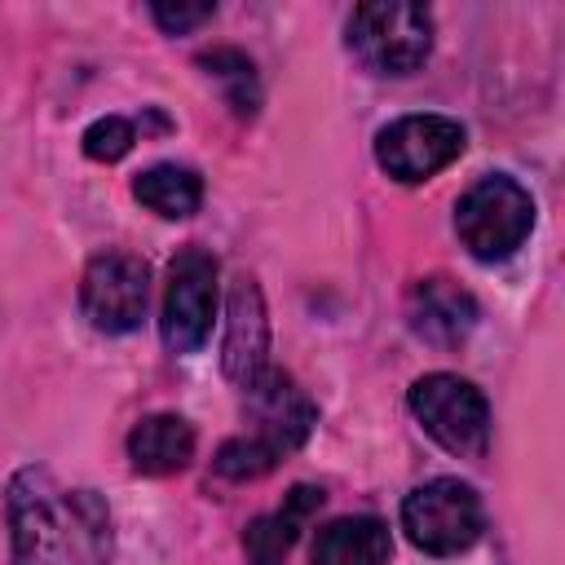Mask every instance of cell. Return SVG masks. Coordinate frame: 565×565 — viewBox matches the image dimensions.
<instances>
[{
	"label": "cell",
	"mask_w": 565,
	"mask_h": 565,
	"mask_svg": "<svg viewBox=\"0 0 565 565\" xmlns=\"http://www.w3.org/2000/svg\"><path fill=\"white\" fill-rule=\"evenodd\" d=\"M402 530L428 556H459L481 539V499L455 477L424 481L402 503Z\"/></svg>",
	"instance_id": "cell-6"
},
{
	"label": "cell",
	"mask_w": 565,
	"mask_h": 565,
	"mask_svg": "<svg viewBox=\"0 0 565 565\" xmlns=\"http://www.w3.org/2000/svg\"><path fill=\"white\" fill-rule=\"evenodd\" d=\"M13 565H106L110 512L97 490H71L49 468H18L4 490Z\"/></svg>",
	"instance_id": "cell-1"
},
{
	"label": "cell",
	"mask_w": 565,
	"mask_h": 565,
	"mask_svg": "<svg viewBox=\"0 0 565 565\" xmlns=\"http://www.w3.org/2000/svg\"><path fill=\"white\" fill-rule=\"evenodd\" d=\"M199 66L225 88V102L234 106V115H256L260 110V84H256V66L247 53L238 49H212L199 57Z\"/></svg>",
	"instance_id": "cell-16"
},
{
	"label": "cell",
	"mask_w": 565,
	"mask_h": 565,
	"mask_svg": "<svg viewBox=\"0 0 565 565\" xmlns=\"http://www.w3.org/2000/svg\"><path fill=\"white\" fill-rule=\"evenodd\" d=\"M243 419H247V433L230 437L221 450H216V472L230 477V481H256L265 477L282 455H291L309 428L318 424V411L313 402L305 397V388L287 375V371H274L265 366L247 388H243Z\"/></svg>",
	"instance_id": "cell-2"
},
{
	"label": "cell",
	"mask_w": 565,
	"mask_h": 565,
	"mask_svg": "<svg viewBox=\"0 0 565 565\" xmlns=\"http://www.w3.org/2000/svg\"><path fill=\"white\" fill-rule=\"evenodd\" d=\"M322 508V490L318 486H296L274 512L256 516L243 534V547H247V561L252 565H282L287 552L296 547L300 530L309 525V516Z\"/></svg>",
	"instance_id": "cell-12"
},
{
	"label": "cell",
	"mask_w": 565,
	"mask_h": 565,
	"mask_svg": "<svg viewBox=\"0 0 565 565\" xmlns=\"http://www.w3.org/2000/svg\"><path fill=\"white\" fill-rule=\"evenodd\" d=\"M132 194H137L150 212H159L163 221H181V216L199 212V203H203V181H199L190 168L159 163V168H150V172H141V177L132 181Z\"/></svg>",
	"instance_id": "cell-15"
},
{
	"label": "cell",
	"mask_w": 565,
	"mask_h": 565,
	"mask_svg": "<svg viewBox=\"0 0 565 565\" xmlns=\"http://www.w3.org/2000/svg\"><path fill=\"white\" fill-rule=\"evenodd\" d=\"M530 225H534V199L512 177H499V172L468 185L455 207V230L477 260L512 256L525 243Z\"/></svg>",
	"instance_id": "cell-4"
},
{
	"label": "cell",
	"mask_w": 565,
	"mask_h": 565,
	"mask_svg": "<svg viewBox=\"0 0 565 565\" xmlns=\"http://www.w3.org/2000/svg\"><path fill=\"white\" fill-rule=\"evenodd\" d=\"M128 459L146 477L181 472L194 459V428L181 415H146L128 433Z\"/></svg>",
	"instance_id": "cell-13"
},
{
	"label": "cell",
	"mask_w": 565,
	"mask_h": 565,
	"mask_svg": "<svg viewBox=\"0 0 565 565\" xmlns=\"http://www.w3.org/2000/svg\"><path fill=\"white\" fill-rule=\"evenodd\" d=\"M132 141H137V128H132L128 119H119V115H106V119L88 124V132H84V154L97 159V163H115V159H124V154L132 150Z\"/></svg>",
	"instance_id": "cell-17"
},
{
	"label": "cell",
	"mask_w": 565,
	"mask_h": 565,
	"mask_svg": "<svg viewBox=\"0 0 565 565\" xmlns=\"http://www.w3.org/2000/svg\"><path fill=\"white\" fill-rule=\"evenodd\" d=\"M150 13H154V22H159L168 35H185V31L203 26V22L216 13V4H207V0H199V4L177 0V4H150Z\"/></svg>",
	"instance_id": "cell-18"
},
{
	"label": "cell",
	"mask_w": 565,
	"mask_h": 565,
	"mask_svg": "<svg viewBox=\"0 0 565 565\" xmlns=\"http://www.w3.org/2000/svg\"><path fill=\"white\" fill-rule=\"evenodd\" d=\"M146 291H150V269H146L141 256H132V252H102L84 269L79 305H84V318L97 331L124 335V331L141 327Z\"/></svg>",
	"instance_id": "cell-8"
},
{
	"label": "cell",
	"mask_w": 565,
	"mask_h": 565,
	"mask_svg": "<svg viewBox=\"0 0 565 565\" xmlns=\"http://www.w3.org/2000/svg\"><path fill=\"white\" fill-rule=\"evenodd\" d=\"M411 411L424 424V433L459 455V459H481L490 446V406L481 397V388H472L459 375H424L411 384Z\"/></svg>",
	"instance_id": "cell-5"
},
{
	"label": "cell",
	"mask_w": 565,
	"mask_h": 565,
	"mask_svg": "<svg viewBox=\"0 0 565 565\" xmlns=\"http://www.w3.org/2000/svg\"><path fill=\"white\" fill-rule=\"evenodd\" d=\"M265 353H269L265 300H260V287L243 274V278H234V287H230V322H225V349H221L225 375L247 388V384L269 366Z\"/></svg>",
	"instance_id": "cell-11"
},
{
	"label": "cell",
	"mask_w": 565,
	"mask_h": 565,
	"mask_svg": "<svg viewBox=\"0 0 565 565\" xmlns=\"http://www.w3.org/2000/svg\"><path fill=\"white\" fill-rule=\"evenodd\" d=\"M216 313V260L203 247H185L168 265V287H163V344L172 353H194Z\"/></svg>",
	"instance_id": "cell-7"
},
{
	"label": "cell",
	"mask_w": 565,
	"mask_h": 565,
	"mask_svg": "<svg viewBox=\"0 0 565 565\" xmlns=\"http://www.w3.org/2000/svg\"><path fill=\"white\" fill-rule=\"evenodd\" d=\"M463 154V128L446 115H402L375 137V159L388 177L415 185Z\"/></svg>",
	"instance_id": "cell-9"
},
{
	"label": "cell",
	"mask_w": 565,
	"mask_h": 565,
	"mask_svg": "<svg viewBox=\"0 0 565 565\" xmlns=\"http://www.w3.org/2000/svg\"><path fill=\"white\" fill-rule=\"evenodd\" d=\"M406 322H411V331L419 340L450 349V344L468 340V331L477 327V300L459 282L433 274V278H419L411 287V296H406Z\"/></svg>",
	"instance_id": "cell-10"
},
{
	"label": "cell",
	"mask_w": 565,
	"mask_h": 565,
	"mask_svg": "<svg viewBox=\"0 0 565 565\" xmlns=\"http://www.w3.org/2000/svg\"><path fill=\"white\" fill-rule=\"evenodd\" d=\"M393 552L388 525L380 516H340L318 530L313 565H384Z\"/></svg>",
	"instance_id": "cell-14"
},
{
	"label": "cell",
	"mask_w": 565,
	"mask_h": 565,
	"mask_svg": "<svg viewBox=\"0 0 565 565\" xmlns=\"http://www.w3.org/2000/svg\"><path fill=\"white\" fill-rule=\"evenodd\" d=\"M349 49L375 75H411L433 49V18L424 4L371 0L349 13Z\"/></svg>",
	"instance_id": "cell-3"
}]
</instances>
